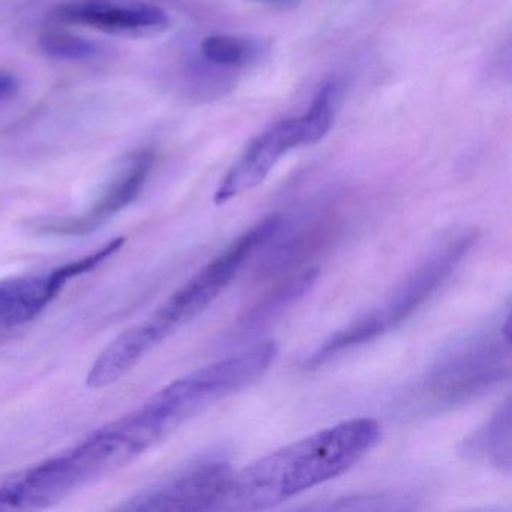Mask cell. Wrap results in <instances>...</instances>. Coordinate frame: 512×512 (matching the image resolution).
<instances>
[{
	"instance_id": "6da1fadb",
	"label": "cell",
	"mask_w": 512,
	"mask_h": 512,
	"mask_svg": "<svg viewBox=\"0 0 512 512\" xmlns=\"http://www.w3.org/2000/svg\"><path fill=\"white\" fill-rule=\"evenodd\" d=\"M380 440V425L355 418L311 434L232 472L217 511H262L332 481Z\"/></svg>"
},
{
	"instance_id": "277c9868",
	"label": "cell",
	"mask_w": 512,
	"mask_h": 512,
	"mask_svg": "<svg viewBox=\"0 0 512 512\" xmlns=\"http://www.w3.org/2000/svg\"><path fill=\"white\" fill-rule=\"evenodd\" d=\"M476 241V230H463L445 239L412 271L407 272L406 277L395 284L379 304L323 341L322 346L311 353L305 365L319 367L335 356L370 343L397 328L404 320L413 316L454 274L455 269L472 251Z\"/></svg>"
},
{
	"instance_id": "3957f363",
	"label": "cell",
	"mask_w": 512,
	"mask_h": 512,
	"mask_svg": "<svg viewBox=\"0 0 512 512\" xmlns=\"http://www.w3.org/2000/svg\"><path fill=\"white\" fill-rule=\"evenodd\" d=\"M511 317L505 314L452 344L425 371L410 406L437 413L475 400L511 376Z\"/></svg>"
},
{
	"instance_id": "8fae6325",
	"label": "cell",
	"mask_w": 512,
	"mask_h": 512,
	"mask_svg": "<svg viewBox=\"0 0 512 512\" xmlns=\"http://www.w3.org/2000/svg\"><path fill=\"white\" fill-rule=\"evenodd\" d=\"M460 454L475 463L487 464L509 475L512 466L511 400L505 403L461 442Z\"/></svg>"
},
{
	"instance_id": "9c48e42d",
	"label": "cell",
	"mask_w": 512,
	"mask_h": 512,
	"mask_svg": "<svg viewBox=\"0 0 512 512\" xmlns=\"http://www.w3.org/2000/svg\"><path fill=\"white\" fill-rule=\"evenodd\" d=\"M50 19L124 37H152L170 25L166 11L140 0H67L53 8Z\"/></svg>"
},
{
	"instance_id": "5b68a950",
	"label": "cell",
	"mask_w": 512,
	"mask_h": 512,
	"mask_svg": "<svg viewBox=\"0 0 512 512\" xmlns=\"http://www.w3.org/2000/svg\"><path fill=\"white\" fill-rule=\"evenodd\" d=\"M277 356L274 341H262L229 358L199 368L167 385L139 410L164 440L212 404L262 379Z\"/></svg>"
},
{
	"instance_id": "4fadbf2b",
	"label": "cell",
	"mask_w": 512,
	"mask_h": 512,
	"mask_svg": "<svg viewBox=\"0 0 512 512\" xmlns=\"http://www.w3.org/2000/svg\"><path fill=\"white\" fill-rule=\"evenodd\" d=\"M317 277H319V271L316 268H310L272 290L245 314L244 319L241 320V328L244 329V332L253 331L280 316L293 302L310 292Z\"/></svg>"
},
{
	"instance_id": "5bb4252c",
	"label": "cell",
	"mask_w": 512,
	"mask_h": 512,
	"mask_svg": "<svg viewBox=\"0 0 512 512\" xmlns=\"http://www.w3.org/2000/svg\"><path fill=\"white\" fill-rule=\"evenodd\" d=\"M44 53L62 61H91L101 55V47L94 41L64 32H49L40 41Z\"/></svg>"
},
{
	"instance_id": "2e32d148",
	"label": "cell",
	"mask_w": 512,
	"mask_h": 512,
	"mask_svg": "<svg viewBox=\"0 0 512 512\" xmlns=\"http://www.w3.org/2000/svg\"><path fill=\"white\" fill-rule=\"evenodd\" d=\"M259 4L271 5L278 8H293L301 2V0H253Z\"/></svg>"
},
{
	"instance_id": "ba28073f",
	"label": "cell",
	"mask_w": 512,
	"mask_h": 512,
	"mask_svg": "<svg viewBox=\"0 0 512 512\" xmlns=\"http://www.w3.org/2000/svg\"><path fill=\"white\" fill-rule=\"evenodd\" d=\"M227 461L206 458L128 500L125 511H217L232 475Z\"/></svg>"
},
{
	"instance_id": "7a4b0ae2",
	"label": "cell",
	"mask_w": 512,
	"mask_h": 512,
	"mask_svg": "<svg viewBox=\"0 0 512 512\" xmlns=\"http://www.w3.org/2000/svg\"><path fill=\"white\" fill-rule=\"evenodd\" d=\"M283 223V215H269L235 239L145 322L115 338L103 350L107 367L118 374L128 373L161 341L196 319L230 286L245 263L274 239Z\"/></svg>"
},
{
	"instance_id": "8992f818",
	"label": "cell",
	"mask_w": 512,
	"mask_h": 512,
	"mask_svg": "<svg viewBox=\"0 0 512 512\" xmlns=\"http://www.w3.org/2000/svg\"><path fill=\"white\" fill-rule=\"evenodd\" d=\"M340 86L337 80L323 83L304 115L283 119L254 137L218 185L214 202L224 205L254 190L287 152L325 139L334 125Z\"/></svg>"
},
{
	"instance_id": "30bf717a",
	"label": "cell",
	"mask_w": 512,
	"mask_h": 512,
	"mask_svg": "<svg viewBox=\"0 0 512 512\" xmlns=\"http://www.w3.org/2000/svg\"><path fill=\"white\" fill-rule=\"evenodd\" d=\"M154 160L155 157L151 151H142L134 155L107 185L91 211L80 217L43 224L41 230L46 233H56V235H85L97 229L104 221L109 220L137 199L151 173Z\"/></svg>"
},
{
	"instance_id": "52a82bcc",
	"label": "cell",
	"mask_w": 512,
	"mask_h": 512,
	"mask_svg": "<svg viewBox=\"0 0 512 512\" xmlns=\"http://www.w3.org/2000/svg\"><path fill=\"white\" fill-rule=\"evenodd\" d=\"M122 245L124 239H115L101 250L76 262L65 263L52 271L0 281V332L10 331L34 320L38 314L43 313L47 305L58 298L71 278L91 271L107 257L115 254Z\"/></svg>"
},
{
	"instance_id": "7c38bea8",
	"label": "cell",
	"mask_w": 512,
	"mask_h": 512,
	"mask_svg": "<svg viewBox=\"0 0 512 512\" xmlns=\"http://www.w3.org/2000/svg\"><path fill=\"white\" fill-rule=\"evenodd\" d=\"M200 53L208 64L221 70H244L265 61L269 53L266 41L242 35H209L200 44Z\"/></svg>"
},
{
	"instance_id": "9a60e30c",
	"label": "cell",
	"mask_w": 512,
	"mask_h": 512,
	"mask_svg": "<svg viewBox=\"0 0 512 512\" xmlns=\"http://www.w3.org/2000/svg\"><path fill=\"white\" fill-rule=\"evenodd\" d=\"M19 88L16 77L7 71L0 70V101L13 97Z\"/></svg>"
}]
</instances>
